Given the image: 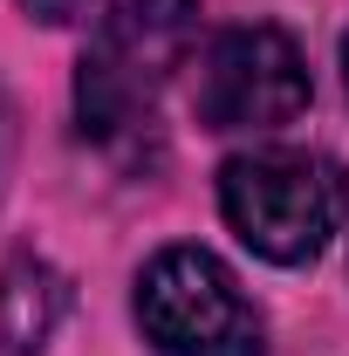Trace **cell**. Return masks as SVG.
<instances>
[{
  "instance_id": "6da1fadb",
  "label": "cell",
  "mask_w": 349,
  "mask_h": 356,
  "mask_svg": "<svg viewBox=\"0 0 349 356\" xmlns=\"http://www.w3.org/2000/svg\"><path fill=\"white\" fill-rule=\"evenodd\" d=\"M199 42V0H117L83 48L76 117L96 144H137L158 124V96Z\"/></svg>"
},
{
  "instance_id": "7a4b0ae2",
  "label": "cell",
  "mask_w": 349,
  "mask_h": 356,
  "mask_svg": "<svg viewBox=\"0 0 349 356\" xmlns=\"http://www.w3.org/2000/svg\"><path fill=\"white\" fill-rule=\"evenodd\" d=\"M219 213H226V226L261 261L302 267L336 240V226L349 213V185H343L336 158L267 144V151L226 158V172H219Z\"/></svg>"
},
{
  "instance_id": "3957f363",
  "label": "cell",
  "mask_w": 349,
  "mask_h": 356,
  "mask_svg": "<svg viewBox=\"0 0 349 356\" xmlns=\"http://www.w3.org/2000/svg\"><path fill=\"white\" fill-rule=\"evenodd\" d=\"M137 322L165 356H261V309L206 247H165L137 281Z\"/></svg>"
},
{
  "instance_id": "277c9868",
  "label": "cell",
  "mask_w": 349,
  "mask_h": 356,
  "mask_svg": "<svg viewBox=\"0 0 349 356\" xmlns=\"http://www.w3.org/2000/svg\"><path fill=\"white\" fill-rule=\"evenodd\" d=\"M308 110V62L281 28H226L199 62L206 131H281Z\"/></svg>"
},
{
  "instance_id": "5b68a950",
  "label": "cell",
  "mask_w": 349,
  "mask_h": 356,
  "mask_svg": "<svg viewBox=\"0 0 349 356\" xmlns=\"http://www.w3.org/2000/svg\"><path fill=\"white\" fill-rule=\"evenodd\" d=\"M62 309H69V288L48 261H35V254L7 261V274H0V343H7V356H35L55 336Z\"/></svg>"
},
{
  "instance_id": "8992f818",
  "label": "cell",
  "mask_w": 349,
  "mask_h": 356,
  "mask_svg": "<svg viewBox=\"0 0 349 356\" xmlns=\"http://www.w3.org/2000/svg\"><path fill=\"white\" fill-rule=\"evenodd\" d=\"M35 21H76V14H96L103 0H21Z\"/></svg>"
},
{
  "instance_id": "52a82bcc",
  "label": "cell",
  "mask_w": 349,
  "mask_h": 356,
  "mask_svg": "<svg viewBox=\"0 0 349 356\" xmlns=\"http://www.w3.org/2000/svg\"><path fill=\"white\" fill-rule=\"evenodd\" d=\"M7 137H14V124H7V96H0V172H7Z\"/></svg>"
},
{
  "instance_id": "ba28073f",
  "label": "cell",
  "mask_w": 349,
  "mask_h": 356,
  "mask_svg": "<svg viewBox=\"0 0 349 356\" xmlns=\"http://www.w3.org/2000/svg\"><path fill=\"white\" fill-rule=\"evenodd\" d=\"M343 76H349V35H343Z\"/></svg>"
}]
</instances>
